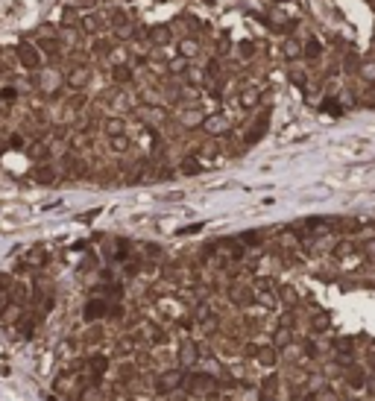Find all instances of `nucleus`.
Segmentation results:
<instances>
[{
  "label": "nucleus",
  "mask_w": 375,
  "mask_h": 401,
  "mask_svg": "<svg viewBox=\"0 0 375 401\" xmlns=\"http://www.w3.org/2000/svg\"><path fill=\"white\" fill-rule=\"evenodd\" d=\"M138 345H141V343L135 340V334H132V337L126 334V337L115 340V357H118V360H126V357H132V354L138 351Z\"/></svg>",
  "instance_id": "nucleus-10"
},
{
  "label": "nucleus",
  "mask_w": 375,
  "mask_h": 401,
  "mask_svg": "<svg viewBox=\"0 0 375 401\" xmlns=\"http://www.w3.org/2000/svg\"><path fill=\"white\" fill-rule=\"evenodd\" d=\"M47 401H70V399H62V396H56V393H53V396H50Z\"/></svg>",
  "instance_id": "nucleus-40"
},
{
  "label": "nucleus",
  "mask_w": 375,
  "mask_h": 401,
  "mask_svg": "<svg viewBox=\"0 0 375 401\" xmlns=\"http://www.w3.org/2000/svg\"><path fill=\"white\" fill-rule=\"evenodd\" d=\"M276 387H279V375H267L261 381V393H276Z\"/></svg>",
  "instance_id": "nucleus-34"
},
{
  "label": "nucleus",
  "mask_w": 375,
  "mask_h": 401,
  "mask_svg": "<svg viewBox=\"0 0 375 401\" xmlns=\"http://www.w3.org/2000/svg\"><path fill=\"white\" fill-rule=\"evenodd\" d=\"M167 70H170V73H185V70H190V59H188V56H179V59L170 62Z\"/></svg>",
  "instance_id": "nucleus-30"
},
{
  "label": "nucleus",
  "mask_w": 375,
  "mask_h": 401,
  "mask_svg": "<svg viewBox=\"0 0 375 401\" xmlns=\"http://www.w3.org/2000/svg\"><path fill=\"white\" fill-rule=\"evenodd\" d=\"M229 299L238 305V308H250L252 302L258 299V293H255V287H244V284H235V287H229Z\"/></svg>",
  "instance_id": "nucleus-8"
},
{
  "label": "nucleus",
  "mask_w": 375,
  "mask_h": 401,
  "mask_svg": "<svg viewBox=\"0 0 375 401\" xmlns=\"http://www.w3.org/2000/svg\"><path fill=\"white\" fill-rule=\"evenodd\" d=\"M199 354H202V348H199L196 340H179V345H176V366L193 369L199 363Z\"/></svg>",
  "instance_id": "nucleus-5"
},
{
  "label": "nucleus",
  "mask_w": 375,
  "mask_h": 401,
  "mask_svg": "<svg viewBox=\"0 0 375 401\" xmlns=\"http://www.w3.org/2000/svg\"><path fill=\"white\" fill-rule=\"evenodd\" d=\"M27 153H30V158H35V161H47V158H50V138L44 135V138L32 141Z\"/></svg>",
  "instance_id": "nucleus-13"
},
{
  "label": "nucleus",
  "mask_w": 375,
  "mask_h": 401,
  "mask_svg": "<svg viewBox=\"0 0 375 401\" xmlns=\"http://www.w3.org/2000/svg\"><path fill=\"white\" fill-rule=\"evenodd\" d=\"M103 340H106V328H103L100 322H94V325L85 328V334L79 337V343H82V345H88V348H91V345L97 348V345H103Z\"/></svg>",
  "instance_id": "nucleus-11"
},
{
  "label": "nucleus",
  "mask_w": 375,
  "mask_h": 401,
  "mask_svg": "<svg viewBox=\"0 0 375 401\" xmlns=\"http://www.w3.org/2000/svg\"><path fill=\"white\" fill-rule=\"evenodd\" d=\"M73 21H76V9H67V12H64V27H67V24H73Z\"/></svg>",
  "instance_id": "nucleus-37"
},
{
  "label": "nucleus",
  "mask_w": 375,
  "mask_h": 401,
  "mask_svg": "<svg viewBox=\"0 0 375 401\" xmlns=\"http://www.w3.org/2000/svg\"><path fill=\"white\" fill-rule=\"evenodd\" d=\"M199 50H202V47H199V41H196V38H182V41H179V53L188 56V59L199 56Z\"/></svg>",
  "instance_id": "nucleus-22"
},
{
  "label": "nucleus",
  "mask_w": 375,
  "mask_h": 401,
  "mask_svg": "<svg viewBox=\"0 0 375 401\" xmlns=\"http://www.w3.org/2000/svg\"><path fill=\"white\" fill-rule=\"evenodd\" d=\"M229 117L226 115H211V117H205L202 120V132H208V135H214V138H220V135H226L229 132Z\"/></svg>",
  "instance_id": "nucleus-9"
},
{
  "label": "nucleus",
  "mask_w": 375,
  "mask_h": 401,
  "mask_svg": "<svg viewBox=\"0 0 375 401\" xmlns=\"http://www.w3.org/2000/svg\"><path fill=\"white\" fill-rule=\"evenodd\" d=\"M147 41L150 44H156V47H161V44H170V27H150L147 30Z\"/></svg>",
  "instance_id": "nucleus-16"
},
{
  "label": "nucleus",
  "mask_w": 375,
  "mask_h": 401,
  "mask_svg": "<svg viewBox=\"0 0 375 401\" xmlns=\"http://www.w3.org/2000/svg\"><path fill=\"white\" fill-rule=\"evenodd\" d=\"M281 53H284L287 59H302V56H305V44H302L299 38H284Z\"/></svg>",
  "instance_id": "nucleus-15"
},
{
  "label": "nucleus",
  "mask_w": 375,
  "mask_h": 401,
  "mask_svg": "<svg viewBox=\"0 0 375 401\" xmlns=\"http://www.w3.org/2000/svg\"><path fill=\"white\" fill-rule=\"evenodd\" d=\"M121 319L124 316V310L118 308V305H112L109 299H103V296H97V299H91L88 305H85V319L88 322H100V319Z\"/></svg>",
  "instance_id": "nucleus-3"
},
{
  "label": "nucleus",
  "mask_w": 375,
  "mask_h": 401,
  "mask_svg": "<svg viewBox=\"0 0 375 401\" xmlns=\"http://www.w3.org/2000/svg\"><path fill=\"white\" fill-rule=\"evenodd\" d=\"M264 129H267V115L258 120V123L250 129V135H247V144H255V141H261V135H264Z\"/></svg>",
  "instance_id": "nucleus-25"
},
{
  "label": "nucleus",
  "mask_w": 375,
  "mask_h": 401,
  "mask_svg": "<svg viewBox=\"0 0 375 401\" xmlns=\"http://www.w3.org/2000/svg\"><path fill=\"white\" fill-rule=\"evenodd\" d=\"M88 82H91V67H85V64H76L73 70H67V79H64V85H67L70 91H82Z\"/></svg>",
  "instance_id": "nucleus-7"
},
{
  "label": "nucleus",
  "mask_w": 375,
  "mask_h": 401,
  "mask_svg": "<svg viewBox=\"0 0 375 401\" xmlns=\"http://www.w3.org/2000/svg\"><path fill=\"white\" fill-rule=\"evenodd\" d=\"M3 150H6V144H3V141H0V153H3Z\"/></svg>",
  "instance_id": "nucleus-41"
},
{
  "label": "nucleus",
  "mask_w": 375,
  "mask_h": 401,
  "mask_svg": "<svg viewBox=\"0 0 375 401\" xmlns=\"http://www.w3.org/2000/svg\"><path fill=\"white\" fill-rule=\"evenodd\" d=\"M179 170H182V173H188V176H193V173H199V170H202V164L196 161V155H190V158H185V161H182V167H179Z\"/></svg>",
  "instance_id": "nucleus-29"
},
{
  "label": "nucleus",
  "mask_w": 375,
  "mask_h": 401,
  "mask_svg": "<svg viewBox=\"0 0 375 401\" xmlns=\"http://www.w3.org/2000/svg\"><path fill=\"white\" fill-rule=\"evenodd\" d=\"M238 100H241V106H244V109H255V106H258V100H261V88H258V85H250V88H244V91H241Z\"/></svg>",
  "instance_id": "nucleus-18"
},
{
  "label": "nucleus",
  "mask_w": 375,
  "mask_h": 401,
  "mask_svg": "<svg viewBox=\"0 0 375 401\" xmlns=\"http://www.w3.org/2000/svg\"><path fill=\"white\" fill-rule=\"evenodd\" d=\"M258 401H276V393H258Z\"/></svg>",
  "instance_id": "nucleus-38"
},
{
  "label": "nucleus",
  "mask_w": 375,
  "mask_h": 401,
  "mask_svg": "<svg viewBox=\"0 0 375 401\" xmlns=\"http://www.w3.org/2000/svg\"><path fill=\"white\" fill-rule=\"evenodd\" d=\"M109 24H112L115 30H121V27L129 24V18H126V12H121V9H112V12H109Z\"/></svg>",
  "instance_id": "nucleus-26"
},
{
  "label": "nucleus",
  "mask_w": 375,
  "mask_h": 401,
  "mask_svg": "<svg viewBox=\"0 0 375 401\" xmlns=\"http://www.w3.org/2000/svg\"><path fill=\"white\" fill-rule=\"evenodd\" d=\"M38 47H41V53H44L47 59H59V56H62V47H59L56 38H41Z\"/></svg>",
  "instance_id": "nucleus-20"
},
{
  "label": "nucleus",
  "mask_w": 375,
  "mask_h": 401,
  "mask_svg": "<svg viewBox=\"0 0 375 401\" xmlns=\"http://www.w3.org/2000/svg\"><path fill=\"white\" fill-rule=\"evenodd\" d=\"M255 363H261V366H276V360H279V351H276V345H255Z\"/></svg>",
  "instance_id": "nucleus-12"
},
{
  "label": "nucleus",
  "mask_w": 375,
  "mask_h": 401,
  "mask_svg": "<svg viewBox=\"0 0 375 401\" xmlns=\"http://www.w3.org/2000/svg\"><path fill=\"white\" fill-rule=\"evenodd\" d=\"M59 164H62V173H64V176H70V179H79V176H85V173H88L85 161L73 153V150H67V153L62 155V161H59Z\"/></svg>",
  "instance_id": "nucleus-6"
},
{
  "label": "nucleus",
  "mask_w": 375,
  "mask_h": 401,
  "mask_svg": "<svg viewBox=\"0 0 375 401\" xmlns=\"http://www.w3.org/2000/svg\"><path fill=\"white\" fill-rule=\"evenodd\" d=\"M290 79H293L296 85H305V73H302V70H290Z\"/></svg>",
  "instance_id": "nucleus-36"
},
{
  "label": "nucleus",
  "mask_w": 375,
  "mask_h": 401,
  "mask_svg": "<svg viewBox=\"0 0 375 401\" xmlns=\"http://www.w3.org/2000/svg\"><path fill=\"white\" fill-rule=\"evenodd\" d=\"M15 56H18V62L24 64L27 70H41V47L38 44H32V41H18L15 44Z\"/></svg>",
  "instance_id": "nucleus-4"
},
{
  "label": "nucleus",
  "mask_w": 375,
  "mask_h": 401,
  "mask_svg": "<svg viewBox=\"0 0 375 401\" xmlns=\"http://www.w3.org/2000/svg\"><path fill=\"white\" fill-rule=\"evenodd\" d=\"M94 53H97V56H109V53H112V41L97 38V41H94Z\"/></svg>",
  "instance_id": "nucleus-33"
},
{
  "label": "nucleus",
  "mask_w": 375,
  "mask_h": 401,
  "mask_svg": "<svg viewBox=\"0 0 375 401\" xmlns=\"http://www.w3.org/2000/svg\"><path fill=\"white\" fill-rule=\"evenodd\" d=\"M223 390L220 387V378H214L211 372H199V369H188L185 381H182V393L190 399H208L211 393Z\"/></svg>",
  "instance_id": "nucleus-1"
},
{
  "label": "nucleus",
  "mask_w": 375,
  "mask_h": 401,
  "mask_svg": "<svg viewBox=\"0 0 375 401\" xmlns=\"http://www.w3.org/2000/svg\"><path fill=\"white\" fill-rule=\"evenodd\" d=\"M109 147H112V153H126V150L132 147V138H129L126 132H121V135H112V138H109Z\"/></svg>",
  "instance_id": "nucleus-21"
},
{
  "label": "nucleus",
  "mask_w": 375,
  "mask_h": 401,
  "mask_svg": "<svg viewBox=\"0 0 375 401\" xmlns=\"http://www.w3.org/2000/svg\"><path fill=\"white\" fill-rule=\"evenodd\" d=\"M30 176L38 182V185H53V182H56V170H53L50 164H38V167H32Z\"/></svg>",
  "instance_id": "nucleus-14"
},
{
  "label": "nucleus",
  "mask_w": 375,
  "mask_h": 401,
  "mask_svg": "<svg viewBox=\"0 0 375 401\" xmlns=\"http://www.w3.org/2000/svg\"><path fill=\"white\" fill-rule=\"evenodd\" d=\"M238 56H241V59H252V56H255V44H252L250 38L238 41Z\"/></svg>",
  "instance_id": "nucleus-31"
},
{
  "label": "nucleus",
  "mask_w": 375,
  "mask_h": 401,
  "mask_svg": "<svg viewBox=\"0 0 375 401\" xmlns=\"http://www.w3.org/2000/svg\"><path fill=\"white\" fill-rule=\"evenodd\" d=\"M0 100H3V103H15V100H18V88H15V85H3V88H0Z\"/></svg>",
  "instance_id": "nucleus-35"
},
{
  "label": "nucleus",
  "mask_w": 375,
  "mask_h": 401,
  "mask_svg": "<svg viewBox=\"0 0 375 401\" xmlns=\"http://www.w3.org/2000/svg\"><path fill=\"white\" fill-rule=\"evenodd\" d=\"M79 27H82V32H88V35H94V32H100L106 24L100 21V15H94V12H88V15H82L79 18Z\"/></svg>",
  "instance_id": "nucleus-17"
},
{
  "label": "nucleus",
  "mask_w": 375,
  "mask_h": 401,
  "mask_svg": "<svg viewBox=\"0 0 375 401\" xmlns=\"http://www.w3.org/2000/svg\"><path fill=\"white\" fill-rule=\"evenodd\" d=\"M202 112L199 109H188V112H182V123L185 126H202Z\"/></svg>",
  "instance_id": "nucleus-24"
},
{
  "label": "nucleus",
  "mask_w": 375,
  "mask_h": 401,
  "mask_svg": "<svg viewBox=\"0 0 375 401\" xmlns=\"http://www.w3.org/2000/svg\"><path fill=\"white\" fill-rule=\"evenodd\" d=\"M30 138H24V135H21V132H12V138H9V147H12V150H30Z\"/></svg>",
  "instance_id": "nucleus-27"
},
{
  "label": "nucleus",
  "mask_w": 375,
  "mask_h": 401,
  "mask_svg": "<svg viewBox=\"0 0 375 401\" xmlns=\"http://www.w3.org/2000/svg\"><path fill=\"white\" fill-rule=\"evenodd\" d=\"M305 56H308V59H319V56H322V44H319L316 38H308V41H305Z\"/></svg>",
  "instance_id": "nucleus-28"
},
{
  "label": "nucleus",
  "mask_w": 375,
  "mask_h": 401,
  "mask_svg": "<svg viewBox=\"0 0 375 401\" xmlns=\"http://www.w3.org/2000/svg\"><path fill=\"white\" fill-rule=\"evenodd\" d=\"M112 79L118 82V85H126V82H132V67L124 62H118V64H112Z\"/></svg>",
  "instance_id": "nucleus-19"
},
{
  "label": "nucleus",
  "mask_w": 375,
  "mask_h": 401,
  "mask_svg": "<svg viewBox=\"0 0 375 401\" xmlns=\"http://www.w3.org/2000/svg\"><path fill=\"white\" fill-rule=\"evenodd\" d=\"M185 372L182 366H170V369H161V372H153V393L158 399H167L173 393L182 390V381H185Z\"/></svg>",
  "instance_id": "nucleus-2"
},
{
  "label": "nucleus",
  "mask_w": 375,
  "mask_h": 401,
  "mask_svg": "<svg viewBox=\"0 0 375 401\" xmlns=\"http://www.w3.org/2000/svg\"><path fill=\"white\" fill-rule=\"evenodd\" d=\"M361 79L375 82V59H367V62L361 64Z\"/></svg>",
  "instance_id": "nucleus-32"
},
{
  "label": "nucleus",
  "mask_w": 375,
  "mask_h": 401,
  "mask_svg": "<svg viewBox=\"0 0 375 401\" xmlns=\"http://www.w3.org/2000/svg\"><path fill=\"white\" fill-rule=\"evenodd\" d=\"M367 255H370V258H375V243H367Z\"/></svg>",
  "instance_id": "nucleus-39"
},
{
  "label": "nucleus",
  "mask_w": 375,
  "mask_h": 401,
  "mask_svg": "<svg viewBox=\"0 0 375 401\" xmlns=\"http://www.w3.org/2000/svg\"><path fill=\"white\" fill-rule=\"evenodd\" d=\"M103 132H106V138H112V135H121V132H126V126L121 117H106L103 120Z\"/></svg>",
  "instance_id": "nucleus-23"
}]
</instances>
